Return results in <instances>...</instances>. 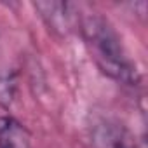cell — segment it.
<instances>
[{
	"mask_svg": "<svg viewBox=\"0 0 148 148\" xmlns=\"http://www.w3.org/2000/svg\"><path fill=\"white\" fill-rule=\"evenodd\" d=\"M80 33L98 68L124 86H138L141 77L136 63L129 58L120 35L101 14H87L80 19Z\"/></svg>",
	"mask_w": 148,
	"mask_h": 148,
	"instance_id": "cell-1",
	"label": "cell"
},
{
	"mask_svg": "<svg viewBox=\"0 0 148 148\" xmlns=\"http://www.w3.org/2000/svg\"><path fill=\"white\" fill-rule=\"evenodd\" d=\"M33 7L38 11V16L45 23V26L59 35L68 37L77 28H80L82 16L77 12V7L68 2H37Z\"/></svg>",
	"mask_w": 148,
	"mask_h": 148,
	"instance_id": "cell-2",
	"label": "cell"
},
{
	"mask_svg": "<svg viewBox=\"0 0 148 148\" xmlns=\"http://www.w3.org/2000/svg\"><path fill=\"white\" fill-rule=\"evenodd\" d=\"M94 148H138L134 134L119 120L103 119L91 131Z\"/></svg>",
	"mask_w": 148,
	"mask_h": 148,
	"instance_id": "cell-3",
	"label": "cell"
},
{
	"mask_svg": "<svg viewBox=\"0 0 148 148\" xmlns=\"http://www.w3.org/2000/svg\"><path fill=\"white\" fill-rule=\"evenodd\" d=\"M0 148H33L30 131L14 117H0Z\"/></svg>",
	"mask_w": 148,
	"mask_h": 148,
	"instance_id": "cell-4",
	"label": "cell"
}]
</instances>
